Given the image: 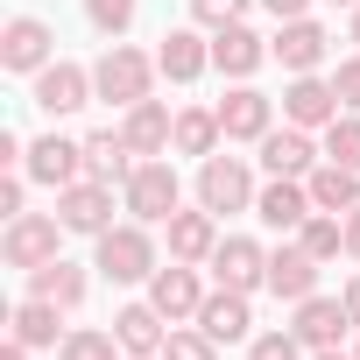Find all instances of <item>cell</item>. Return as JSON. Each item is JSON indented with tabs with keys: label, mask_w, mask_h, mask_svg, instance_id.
<instances>
[{
	"label": "cell",
	"mask_w": 360,
	"mask_h": 360,
	"mask_svg": "<svg viewBox=\"0 0 360 360\" xmlns=\"http://www.w3.org/2000/svg\"><path fill=\"white\" fill-rule=\"evenodd\" d=\"M318 360H346V353H339V346H325V353H318Z\"/></svg>",
	"instance_id": "7bdbcfd3"
},
{
	"label": "cell",
	"mask_w": 360,
	"mask_h": 360,
	"mask_svg": "<svg viewBox=\"0 0 360 360\" xmlns=\"http://www.w3.org/2000/svg\"><path fill=\"white\" fill-rule=\"evenodd\" d=\"M148 304L176 325V318H198V304H205V290H198V276H191V262H169V269H155L148 276Z\"/></svg>",
	"instance_id": "30bf717a"
},
{
	"label": "cell",
	"mask_w": 360,
	"mask_h": 360,
	"mask_svg": "<svg viewBox=\"0 0 360 360\" xmlns=\"http://www.w3.org/2000/svg\"><path fill=\"white\" fill-rule=\"evenodd\" d=\"M346 255H353V262H360V205H353V212H346Z\"/></svg>",
	"instance_id": "ab89813d"
},
{
	"label": "cell",
	"mask_w": 360,
	"mask_h": 360,
	"mask_svg": "<svg viewBox=\"0 0 360 360\" xmlns=\"http://www.w3.org/2000/svg\"><path fill=\"white\" fill-rule=\"evenodd\" d=\"M332 92H339V106H346V113H360V57H346V64L332 71Z\"/></svg>",
	"instance_id": "8d00e7d4"
},
{
	"label": "cell",
	"mask_w": 360,
	"mask_h": 360,
	"mask_svg": "<svg viewBox=\"0 0 360 360\" xmlns=\"http://www.w3.org/2000/svg\"><path fill=\"white\" fill-rule=\"evenodd\" d=\"M127 360H162V353H127Z\"/></svg>",
	"instance_id": "f6af8a7d"
},
{
	"label": "cell",
	"mask_w": 360,
	"mask_h": 360,
	"mask_svg": "<svg viewBox=\"0 0 360 360\" xmlns=\"http://www.w3.org/2000/svg\"><path fill=\"white\" fill-rule=\"evenodd\" d=\"M15 339L22 346H57V304L50 297H29V304H15Z\"/></svg>",
	"instance_id": "f1b7e54d"
},
{
	"label": "cell",
	"mask_w": 360,
	"mask_h": 360,
	"mask_svg": "<svg viewBox=\"0 0 360 360\" xmlns=\"http://www.w3.org/2000/svg\"><path fill=\"white\" fill-rule=\"evenodd\" d=\"M339 8H360V0H339Z\"/></svg>",
	"instance_id": "bcb514c9"
},
{
	"label": "cell",
	"mask_w": 360,
	"mask_h": 360,
	"mask_svg": "<svg viewBox=\"0 0 360 360\" xmlns=\"http://www.w3.org/2000/svg\"><path fill=\"white\" fill-rule=\"evenodd\" d=\"M0 219H22V176L15 169L0 176Z\"/></svg>",
	"instance_id": "74e56055"
},
{
	"label": "cell",
	"mask_w": 360,
	"mask_h": 360,
	"mask_svg": "<svg viewBox=\"0 0 360 360\" xmlns=\"http://www.w3.org/2000/svg\"><path fill=\"white\" fill-rule=\"evenodd\" d=\"M134 148H127V134H92L85 141V176H99V184H127V176H134V162H127Z\"/></svg>",
	"instance_id": "83f0119b"
},
{
	"label": "cell",
	"mask_w": 360,
	"mask_h": 360,
	"mask_svg": "<svg viewBox=\"0 0 360 360\" xmlns=\"http://www.w3.org/2000/svg\"><path fill=\"white\" fill-rule=\"evenodd\" d=\"M120 134H127V148H134V155H162V148H169V134H176V120H169V106H162V99H141V106H127Z\"/></svg>",
	"instance_id": "44dd1931"
},
{
	"label": "cell",
	"mask_w": 360,
	"mask_h": 360,
	"mask_svg": "<svg viewBox=\"0 0 360 360\" xmlns=\"http://www.w3.org/2000/svg\"><path fill=\"white\" fill-rule=\"evenodd\" d=\"M148 85H155V57H141V50H127V43H113V50L92 64V92L113 99V106H141Z\"/></svg>",
	"instance_id": "7a4b0ae2"
},
{
	"label": "cell",
	"mask_w": 360,
	"mask_h": 360,
	"mask_svg": "<svg viewBox=\"0 0 360 360\" xmlns=\"http://www.w3.org/2000/svg\"><path fill=\"white\" fill-rule=\"evenodd\" d=\"M120 198H127V212H134L141 226H169V212H176V198H184V184H176V169H169L162 155H148V162H134V176L120 184Z\"/></svg>",
	"instance_id": "6da1fadb"
},
{
	"label": "cell",
	"mask_w": 360,
	"mask_h": 360,
	"mask_svg": "<svg viewBox=\"0 0 360 360\" xmlns=\"http://www.w3.org/2000/svg\"><path fill=\"white\" fill-rule=\"evenodd\" d=\"M0 64L8 71H43L50 64V29L36 15H15L8 29H0Z\"/></svg>",
	"instance_id": "9a60e30c"
},
{
	"label": "cell",
	"mask_w": 360,
	"mask_h": 360,
	"mask_svg": "<svg viewBox=\"0 0 360 360\" xmlns=\"http://www.w3.org/2000/svg\"><path fill=\"white\" fill-rule=\"evenodd\" d=\"M29 297H50L57 311H78V304H85V269L57 255V262H43V269H29Z\"/></svg>",
	"instance_id": "7402d4cb"
},
{
	"label": "cell",
	"mask_w": 360,
	"mask_h": 360,
	"mask_svg": "<svg viewBox=\"0 0 360 360\" xmlns=\"http://www.w3.org/2000/svg\"><path fill=\"white\" fill-rule=\"evenodd\" d=\"M262 57H269V43H262L248 22H233V29H212V64H219L226 78H255V71H262Z\"/></svg>",
	"instance_id": "2e32d148"
},
{
	"label": "cell",
	"mask_w": 360,
	"mask_h": 360,
	"mask_svg": "<svg viewBox=\"0 0 360 360\" xmlns=\"http://www.w3.org/2000/svg\"><path fill=\"white\" fill-rule=\"evenodd\" d=\"M219 212H169V262H212V248H219V226H212Z\"/></svg>",
	"instance_id": "d6986e66"
},
{
	"label": "cell",
	"mask_w": 360,
	"mask_h": 360,
	"mask_svg": "<svg viewBox=\"0 0 360 360\" xmlns=\"http://www.w3.org/2000/svg\"><path fill=\"white\" fill-rule=\"evenodd\" d=\"M325 162H346V169H360V113H339V120L325 127Z\"/></svg>",
	"instance_id": "4dcf8cb0"
},
{
	"label": "cell",
	"mask_w": 360,
	"mask_h": 360,
	"mask_svg": "<svg viewBox=\"0 0 360 360\" xmlns=\"http://www.w3.org/2000/svg\"><path fill=\"white\" fill-rule=\"evenodd\" d=\"M191 15H198L205 29H233V22L248 15V0H191Z\"/></svg>",
	"instance_id": "d590c367"
},
{
	"label": "cell",
	"mask_w": 360,
	"mask_h": 360,
	"mask_svg": "<svg viewBox=\"0 0 360 360\" xmlns=\"http://www.w3.org/2000/svg\"><path fill=\"white\" fill-rule=\"evenodd\" d=\"M262 169H269V176H311V169H318L311 134H304V127H283V134L269 127V134H262Z\"/></svg>",
	"instance_id": "e0dca14e"
},
{
	"label": "cell",
	"mask_w": 360,
	"mask_h": 360,
	"mask_svg": "<svg viewBox=\"0 0 360 360\" xmlns=\"http://www.w3.org/2000/svg\"><path fill=\"white\" fill-rule=\"evenodd\" d=\"M219 127H226V141H262L269 134V99L255 85H233L219 99Z\"/></svg>",
	"instance_id": "ffe728a7"
},
{
	"label": "cell",
	"mask_w": 360,
	"mask_h": 360,
	"mask_svg": "<svg viewBox=\"0 0 360 360\" xmlns=\"http://www.w3.org/2000/svg\"><path fill=\"white\" fill-rule=\"evenodd\" d=\"M198 205L205 212H248L255 205V176L240 155H205L198 162Z\"/></svg>",
	"instance_id": "277c9868"
},
{
	"label": "cell",
	"mask_w": 360,
	"mask_h": 360,
	"mask_svg": "<svg viewBox=\"0 0 360 360\" xmlns=\"http://www.w3.org/2000/svg\"><path fill=\"white\" fill-rule=\"evenodd\" d=\"M0 360H29V346H22V339H8V353H0Z\"/></svg>",
	"instance_id": "b9f144b4"
},
{
	"label": "cell",
	"mask_w": 360,
	"mask_h": 360,
	"mask_svg": "<svg viewBox=\"0 0 360 360\" xmlns=\"http://www.w3.org/2000/svg\"><path fill=\"white\" fill-rule=\"evenodd\" d=\"M134 8H141V0H85V15H92L99 36H120V29L134 22Z\"/></svg>",
	"instance_id": "836d02e7"
},
{
	"label": "cell",
	"mask_w": 360,
	"mask_h": 360,
	"mask_svg": "<svg viewBox=\"0 0 360 360\" xmlns=\"http://www.w3.org/2000/svg\"><path fill=\"white\" fill-rule=\"evenodd\" d=\"M297 248L318 255V262H332V255L346 248V219H339V212H311V219L297 226Z\"/></svg>",
	"instance_id": "f546056e"
},
{
	"label": "cell",
	"mask_w": 360,
	"mask_h": 360,
	"mask_svg": "<svg viewBox=\"0 0 360 360\" xmlns=\"http://www.w3.org/2000/svg\"><path fill=\"white\" fill-rule=\"evenodd\" d=\"M353 43H360V8H353Z\"/></svg>",
	"instance_id": "ee69618b"
},
{
	"label": "cell",
	"mask_w": 360,
	"mask_h": 360,
	"mask_svg": "<svg viewBox=\"0 0 360 360\" xmlns=\"http://www.w3.org/2000/svg\"><path fill=\"white\" fill-rule=\"evenodd\" d=\"M255 212H262V226H276V233H297L318 205H311V184L304 176H276L269 191H255Z\"/></svg>",
	"instance_id": "9c48e42d"
},
{
	"label": "cell",
	"mask_w": 360,
	"mask_h": 360,
	"mask_svg": "<svg viewBox=\"0 0 360 360\" xmlns=\"http://www.w3.org/2000/svg\"><path fill=\"white\" fill-rule=\"evenodd\" d=\"M92 269H99L106 283H148V276H155V240H148V226H141V219H134V226H106Z\"/></svg>",
	"instance_id": "3957f363"
},
{
	"label": "cell",
	"mask_w": 360,
	"mask_h": 360,
	"mask_svg": "<svg viewBox=\"0 0 360 360\" xmlns=\"http://www.w3.org/2000/svg\"><path fill=\"white\" fill-rule=\"evenodd\" d=\"M283 113H290V127H332V120H339V92H332L325 78L297 71L290 92H283Z\"/></svg>",
	"instance_id": "8fae6325"
},
{
	"label": "cell",
	"mask_w": 360,
	"mask_h": 360,
	"mask_svg": "<svg viewBox=\"0 0 360 360\" xmlns=\"http://www.w3.org/2000/svg\"><path fill=\"white\" fill-rule=\"evenodd\" d=\"M346 325H353V318H346V297H304L290 332H297L311 353H325V346H339V332H346Z\"/></svg>",
	"instance_id": "5bb4252c"
},
{
	"label": "cell",
	"mask_w": 360,
	"mask_h": 360,
	"mask_svg": "<svg viewBox=\"0 0 360 360\" xmlns=\"http://www.w3.org/2000/svg\"><path fill=\"white\" fill-rule=\"evenodd\" d=\"M85 99H92V71H85V64H64V57H57V64H43V71H36V106H43L50 120L78 113Z\"/></svg>",
	"instance_id": "52a82bcc"
},
{
	"label": "cell",
	"mask_w": 360,
	"mask_h": 360,
	"mask_svg": "<svg viewBox=\"0 0 360 360\" xmlns=\"http://www.w3.org/2000/svg\"><path fill=\"white\" fill-rule=\"evenodd\" d=\"M120 332H64V360H120Z\"/></svg>",
	"instance_id": "d6a6232c"
},
{
	"label": "cell",
	"mask_w": 360,
	"mask_h": 360,
	"mask_svg": "<svg viewBox=\"0 0 360 360\" xmlns=\"http://www.w3.org/2000/svg\"><path fill=\"white\" fill-rule=\"evenodd\" d=\"M212 276H219V290H262V283H269V255L233 233V240L212 248Z\"/></svg>",
	"instance_id": "7c38bea8"
},
{
	"label": "cell",
	"mask_w": 360,
	"mask_h": 360,
	"mask_svg": "<svg viewBox=\"0 0 360 360\" xmlns=\"http://www.w3.org/2000/svg\"><path fill=\"white\" fill-rule=\"evenodd\" d=\"M219 106H184V113H176V134H169V148L176 155H212L219 148Z\"/></svg>",
	"instance_id": "4316f807"
},
{
	"label": "cell",
	"mask_w": 360,
	"mask_h": 360,
	"mask_svg": "<svg viewBox=\"0 0 360 360\" xmlns=\"http://www.w3.org/2000/svg\"><path fill=\"white\" fill-rule=\"evenodd\" d=\"M262 8H269L276 22H304V8H311V0H262Z\"/></svg>",
	"instance_id": "f35d334b"
},
{
	"label": "cell",
	"mask_w": 360,
	"mask_h": 360,
	"mask_svg": "<svg viewBox=\"0 0 360 360\" xmlns=\"http://www.w3.org/2000/svg\"><path fill=\"white\" fill-rule=\"evenodd\" d=\"M205 64H212V43H198L191 29H169V36H162V50H155V71H162V78H176V85H191Z\"/></svg>",
	"instance_id": "cb8c5ba5"
},
{
	"label": "cell",
	"mask_w": 360,
	"mask_h": 360,
	"mask_svg": "<svg viewBox=\"0 0 360 360\" xmlns=\"http://www.w3.org/2000/svg\"><path fill=\"white\" fill-rule=\"evenodd\" d=\"M353 360H360V346H353Z\"/></svg>",
	"instance_id": "7dc6e473"
},
{
	"label": "cell",
	"mask_w": 360,
	"mask_h": 360,
	"mask_svg": "<svg viewBox=\"0 0 360 360\" xmlns=\"http://www.w3.org/2000/svg\"><path fill=\"white\" fill-rule=\"evenodd\" d=\"M36 184H50V191H64V184H78V169H85V141H64V134H43V141H29V162H22Z\"/></svg>",
	"instance_id": "ba28073f"
},
{
	"label": "cell",
	"mask_w": 360,
	"mask_h": 360,
	"mask_svg": "<svg viewBox=\"0 0 360 360\" xmlns=\"http://www.w3.org/2000/svg\"><path fill=\"white\" fill-rule=\"evenodd\" d=\"M269 290H276L283 304L318 297V255H304V248H276V255H269Z\"/></svg>",
	"instance_id": "ac0fdd59"
},
{
	"label": "cell",
	"mask_w": 360,
	"mask_h": 360,
	"mask_svg": "<svg viewBox=\"0 0 360 360\" xmlns=\"http://www.w3.org/2000/svg\"><path fill=\"white\" fill-rule=\"evenodd\" d=\"M198 325L219 339V346H233V339H248V290H212L205 304H198Z\"/></svg>",
	"instance_id": "603a6c76"
},
{
	"label": "cell",
	"mask_w": 360,
	"mask_h": 360,
	"mask_svg": "<svg viewBox=\"0 0 360 360\" xmlns=\"http://www.w3.org/2000/svg\"><path fill=\"white\" fill-rule=\"evenodd\" d=\"M325 50H332V36H325L311 15H304V22H283V36L269 43V57H276L283 71H318V64H325Z\"/></svg>",
	"instance_id": "4fadbf2b"
},
{
	"label": "cell",
	"mask_w": 360,
	"mask_h": 360,
	"mask_svg": "<svg viewBox=\"0 0 360 360\" xmlns=\"http://www.w3.org/2000/svg\"><path fill=\"white\" fill-rule=\"evenodd\" d=\"M57 219H64V233H106L113 226V184H99V176L64 184L57 191Z\"/></svg>",
	"instance_id": "8992f818"
},
{
	"label": "cell",
	"mask_w": 360,
	"mask_h": 360,
	"mask_svg": "<svg viewBox=\"0 0 360 360\" xmlns=\"http://www.w3.org/2000/svg\"><path fill=\"white\" fill-rule=\"evenodd\" d=\"M304 184H311V205L318 212H353L360 205V169H346V162H318Z\"/></svg>",
	"instance_id": "d4e9b609"
},
{
	"label": "cell",
	"mask_w": 360,
	"mask_h": 360,
	"mask_svg": "<svg viewBox=\"0 0 360 360\" xmlns=\"http://www.w3.org/2000/svg\"><path fill=\"white\" fill-rule=\"evenodd\" d=\"M113 332H120V346H127V353H162V339H169V318H162L155 304H127V311L113 318Z\"/></svg>",
	"instance_id": "484cf974"
},
{
	"label": "cell",
	"mask_w": 360,
	"mask_h": 360,
	"mask_svg": "<svg viewBox=\"0 0 360 360\" xmlns=\"http://www.w3.org/2000/svg\"><path fill=\"white\" fill-rule=\"evenodd\" d=\"M162 360H219V339L198 325V332H184V325H169V339H162Z\"/></svg>",
	"instance_id": "1f68e13d"
},
{
	"label": "cell",
	"mask_w": 360,
	"mask_h": 360,
	"mask_svg": "<svg viewBox=\"0 0 360 360\" xmlns=\"http://www.w3.org/2000/svg\"><path fill=\"white\" fill-rule=\"evenodd\" d=\"M57 233H64L57 212H22V219H8L0 255H8V269H43V262H57Z\"/></svg>",
	"instance_id": "5b68a950"
},
{
	"label": "cell",
	"mask_w": 360,
	"mask_h": 360,
	"mask_svg": "<svg viewBox=\"0 0 360 360\" xmlns=\"http://www.w3.org/2000/svg\"><path fill=\"white\" fill-rule=\"evenodd\" d=\"M248 360H304V339H297V332H262V339L248 346Z\"/></svg>",
	"instance_id": "e575fe53"
},
{
	"label": "cell",
	"mask_w": 360,
	"mask_h": 360,
	"mask_svg": "<svg viewBox=\"0 0 360 360\" xmlns=\"http://www.w3.org/2000/svg\"><path fill=\"white\" fill-rule=\"evenodd\" d=\"M346 318H353V325H360V276H353V283H346Z\"/></svg>",
	"instance_id": "60d3db41"
}]
</instances>
